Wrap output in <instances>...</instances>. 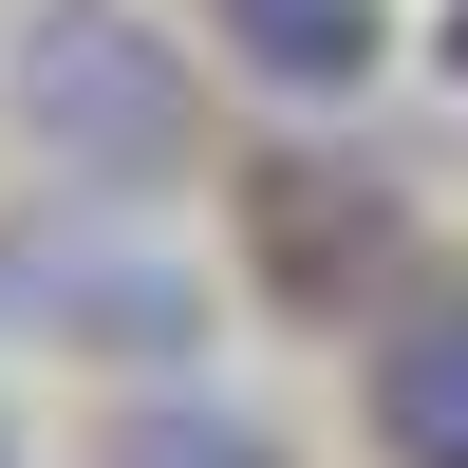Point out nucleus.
Listing matches in <instances>:
<instances>
[{
	"mask_svg": "<svg viewBox=\"0 0 468 468\" xmlns=\"http://www.w3.org/2000/svg\"><path fill=\"white\" fill-rule=\"evenodd\" d=\"M0 112H19V150L57 187H169L187 169V37H150L132 0H37L19 37H0Z\"/></svg>",
	"mask_w": 468,
	"mask_h": 468,
	"instance_id": "f257e3e1",
	"label": "nucleus"
},
{
	"mask_svg": "<svg viewBox=\"0 0 468 468\" xmlns=\"http://www.w3.org/2000/svg\"><path fill=\"white\" fill-rule=\"evenodd\" d=\"M0 337L169 375L187 337H207V282H187V244H150L112 187H75V207H19V225H0Z\"/></svg>",
	"mask_w": 468,
	"mask_h": 468,
	"instance_id": "f03ea898",
	"label": "nucleus"
},
{
	"mask_svg": "<svg viewBox=\"0 0 468 468\" xmlns=\"http://www.w3.org/2000/svg\"><path fill=\"white\" fill-rule=\"evenodd\" d=\"M375 450L394 468H468V282L375 337Z\"/></svg>",
	"mask_w": 468,
	"mask_h": 468,
	"instance_id": "7ed1b4c3",
	"label": "nucleus"
},
{
	"mask_svg": "<svg viewBox=\"0 0 468 468\" xmlns=\"http://www.w3.org/2000/svg\"><path fill=\"white\" fill-rule=\"evenodd\" d=\"M207 19L262 94H356L375 75V0H207Z\"/></svg>",
	"mask_w": 468,
	"mask_h": 468,
	"instance_id": "20e7f679",
	"label": "nucleus"
},
{
	"mask_svg": "<svg viewBox=\"0 0 468 468\" xmlns=\"http://www.w3.org/2000/svg\"><path fill=\"white\" fill-rule=\"evenodd\" d=\"M94 468H282V431L225 412V394H132V412L94 431Z\"/></svg>",
	"mask_w": 468,
	"mask_h": 468,
	"instance_id": "39448f33",
	"label": "nucleus"
},
{
	"mask_svg": "<svg viewBox=\"0 0 468 468\" xmlns=\"http://www.w3.org/2000/svg\"><path fill=\"white\" fill-rule=\"evenodd\" d=\"M450 75H468V19H450Z\"/></svg>",
	"mask_w": 468,
	"mask_h": 468,
	"instance_id": "423d86ee",
	"label": "nucleus"
},
{
	"mask_svg": "<svg viewBox=\"0 0 468 468\" xmlns=\"http://www.w3.org/2000/svg\"><path fill=\"white\" fill-rule=\"evenodd\" d=\"M0 468H19V431H0Z\"/></svg>",
	"mask_w": 468,
	"mask_h": 468,
	"instance_id": "0eeeda50",
	"label": "nucleus"
}]
</instances>
